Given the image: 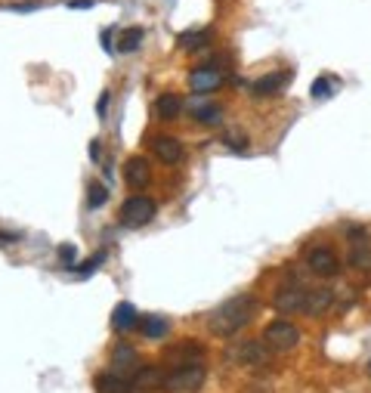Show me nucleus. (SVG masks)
I'll return each instance as SVG.
<instances>
[{
	"mask_svg": "<svg viewBox=\"0 0 371 393\" xmlns=\"http://www.w3.org/2000/svg\"><path fill=\"white\" fill-rule=\"evenodd\" d=\"M260 310L257 297L251 294H239V297H229L226 304H220L214 313L207 316V328L214 331L217 338H232L235 331L248 328L254 322V316Z\"/></svg>",
	"mask_w": 371,
	"mask_h": 393,
	"instance_id": "nucleus-1",
	"label": "nucleus"
},
{
	"mask_svg": "<svg viewBox=\"0 0 371 393\" xmlns=\"http://www.w3.org/2000/svg\"><path fill=\"white\" fill-rule=\"evenodd\" d=\"M368 369H371V365H368Z\"/></svg>",
	"mask_w": 371,
	"mask_h": 393,
	"instance_id": "nucleus-33",
	"label": "nucleus"
},
{
	"mask_svg": "<svg viewBox=\"0 0 371 393\" xmlns=\"http://www.w3.org/2000/svg\"><path fill=\"white\" fill-rule=\"evenodd\" d=\"M331 304H334V294L328 292V288H319V292H309V294H307V306H303V313H309V316H322Z\"/></svg>",
	"mask_w": 371,
	"mask_h": 393,
	"instance_id": "nucleus-17",
	"label": "nucleus"
},
{
	"mask_svg": "<svg viewBox=\"0 0 371 393\" xmlns=\"http://www.w3.org/2000/svg\"><path fill=\"white\" fill-rule=\"evenodd\" d=\"M307 288H300L297 282H291V285H285V288H278L275 297H273V306L278 313H303V306H307Z\"/></svg>",
	"mask_w": 371,
	"mask_h": 393,
	"instance_id": "nucleus-5",
	"label": "nucleus"
},
{
	"mask_svg": "<svg viewBox=\"0 0 371 393\" xmlns=\"http://www.w3.org/2000/svg\"><path fill=\"white\" fill-rule=\"evenodd\" d=\"M96 393H133V384L124 378V375H112V372H105V375H99L96 381Z\"/></svg>",
	"mask_w": 371,
	"mask_h": 393,
	"instance_id": "nucleus-12",
	"label": "nucleus"
},
{
	"mask_svg": "<svg viewBox=\"0 0 371 393\" xmlns=\"http://www.w3.org/2000/svg\"><path fill=\"white\" fill-rule=\"evenodd\" d=\"M93 4H96V0H72L69 6H72V10H90Z\"/></svg>",
	"mask_w": 371,
	"mask_h": 393,
	"instance_id": "nucleus-28",
	"label": "nucleus"
},
{
	"mask_svg": "<svg viewBox=\"0 0 371 393\" xmlns=\"http://www.w3.org/2000/svg\"><path fill=\"white\" fill-rule=\"evenodd\" d=\"M155 112L164 118V121H173V118H180L183 112V99L176 96V93H161L155 102Z\"/></svg>",
	"mask_w": 371,
	"mask_h": 393,
	"instance_id": "nucleus-16",
	"label": "nucleus"
},
{
	"mask_svg": "<svg viewBox=\"0 0 371 393\" xmlns=\"http://www.w3.org/2000/svg\"><path fill=\"white\" fill-rule=\"evenodd\" d=\"M108 201V189L103 183H90L87 186V208L90 211H96V208H103V204Z\"/></svg>",
	"mask_w": 371,
	"mask_h": 393,
	"instance_id": "nucleus-24",
	"label": "nucleus"
},
{
	"mask_svg": "<svg viewBox=\"0 0 371 393\" xmlns=\"http://www.w3.org/2000/svg\"><path fill=\"white\" fill-rule=\"evenodd\" d=\"M137 319H139V316H137V306L127 304V301L118 304L115 310H112V328H115V331H127V328H133V326H137Z\"/></svg>",
	"mask_w": 371,
	"mask_h": 393,
	"instance_id": "nucleus-15",
	"label": "nucleus"
},
{
	"mask_svg": "<svg viewBox=\"0 0 371 393\" xmlns=\"http://www.w3.org/2000/svg\"><path fill=\"white\" fill-rule=\"evenodd\" d=\"M139 331H142L146 338L158 341V338H164L167 331H171V322H167L164 316H146V319L139 322Z\"/></svg>",
	"mask_w": 371,
	"mask_h": 393,
	"instance_id": "nucleus-19",
	"label": "nucleus"
},
{
	"mask_svg": "<svg viewBox=\"0 0 371 393\" xmlns=\"http://www.w3.org/2000/svg\"><path fill=\"white\" fill-rule=\"evenodd\" d=\"M171 356L176 360V365H186V362H201V344L198 341H183L171 350Z\"/></svg>",
	"mask_w": 371,
	"mask_h": 393,
	"instance_id": "nucleus-18",
	"label": "nucleus"
},
{
	"mask_svg": "<svg viewBox=\"0 0 371 393\" xmlns=\"http://www.w3.org/2000/svg\"><path fill=\"white\" fill-rule=\"evenodd\" d=\"M142 44V28H124L118 38V53H137V47Z\"/></svg>",
	"mask_w": 371,
	"mask_h": 393,
	"instance_id": "nucleus-20",
	"label": "nucleus"
},
{
	"mask_svg": "<svg viewBox=\"0 0 371 393\" xmlns=\"http://www.w3.org/2000/svg\"><path fill=\"white\" fill-rule=\"evenodd\" d=\"M103 47L112 53V31H103Z\"/></svg>",
	"mask_w": 371,
	"mask_h": 393,
	"instance_id": "nucleus-31",
	"label": "nucleus"
},
{
	"mask_svg": "<svg viewBox=\"0 0 371 393\" xmlns=\"http://www.w3.org/2000/svg\"><path fill=\"white\" fill-rule=\"evenodd\" d=\"M350 263L362 272H371V245L362 242V245H353L350 248Z\"/></svg>",
	"mask_w": 371,
	"mask_h": 393,
	"instance_id": "nucleus-22",
	"label": "nucleus"
},
{
	"mask_svg": "<svg viewBox=\"0 0 371 393\" xmlns=\"http://www.w3.org/2000/svg\"><path fill=\"white\" fill-rule=\"evenodd\" d=\"M74 258H78V248H74L72 242L59 245V260H62L65 267H74Z\"/></svg>",
	"mask_w": 371,
	"mask_h": 393,
	"instance_id": "nucleus-27",
	"label": "nucleus"
},
{
	"mask_svg": "<svg viewBox=\"0 0 371 393\" xmlns=\"http://www.w3.org/2000/svg\"><path fill=\"white\" fill-rule=\"evenodd\" d=\"M210 28H201V31H186V34H180L176 38V47L180 50H186V53H198V50H205L207 44H210Z\"/></svg>",
	"mask_w": 371,
	"mask_h": 393,
	"instance_id": "nucleus-13",
	"label": "nucleus"
},
{
	"mask_svg": "<svg viewBox=\"0 0 371 393\" xmlns=\"http://www.w3.org/2000/svg\"><path fill=\"white\" fill-rule=\"evenodd\" d=\"M105 109H108V93H103V96H99V102H96V112H99V118L105 115Z\"/></svg>",
	"mask_w": 371,
	"mask_h": 393,
	"instance_id": "nucleus-29",
	"label": "nucleus"
},
{
	"mask_svg": "<svg viewBox=\"0 0 371 393\" xmlns=\"http://www.w3.org/2000/svg\"><path fill=\"white\" fill-rule=\"evenodd\" d=\"M152 152L158 155L161 165H180L186 155L183 143L176 140V136H155V140H152Z\"/></svg>",
	"mask_w": 371,
	"mask_h": 393,
	"instance_id": "nucleus-7",
	"label": "nucleus"
},
{
	"mask_svg": "<svg viewBox=\"0 0 371 393\" xmlns=\"http://www.w3.org/2000/svg\"><path fill=\"white\" fill-rule=\"evenodd\" d=\"M103 263H105V251H96L90 260L78 263V267H74V272H78L81 279H87V276H93V270H99V267H103Z\"/></svg>",
	"mask_w": 371,
	"mask_h": 393,
	"instance_id": "nucleus-26",
	"label": "nucleus"
},
{
	"mask_svg": "<svg viewBox=\"0 0 371 393\" xmlns=\"http://www.w3.org/2000/svg\"><path fill=\"white\" fill-rule=\"evenodd\" d=\"M205 365L201 362H186V365H176L173 372H167L164 378V390L167 393H198L205 387Z\"/></svg>",
	"mask_w": 371,
	"mask_h": 393,
	"instance_id": "nucleus-2",
	"label": "nucleus"
},
{
	"mask_svg": "<svg viewBox=\"0 0 371 393\" xmlns=\"http://www.w3.org/2000/svg\"><path fill=\"white\" fill-rule=\"evenodd\" d=\"M337 87H341V81L331 78V74H322V78H316V81H313V87H309V93H313V99H328Z\"/></svg>",
	"mask_w": 371,
	"mask_h": 393,
	"instance_id": "nucleus-23",
	"label": "nucleus"
},
{
	"mask_svg": "<svg viewBox=\"0 0 371 393\" xmlns=\"http://www.w3.org/2000/svg\"><path fill=\"white\" fill-rule=\"evenodd\" d=\"M220 84H223V72L217 65H201L189 74V87L195 93H210L220 87Z\"/></svg>",
	"mask_w": 371,
	"mask_h": 393,
	"instance_id": "nucleus-9",
	"label": "nucleus"
},
{
	"mask_svg": "<svg viewBox=\"0 0 371 393\" xmlns=\"http://www.w3.org/2000/svg\"><path fill=\"white\" fill-rule=\"evenodd\" d=\"M164 378L167 375L158 369V365H142L139 372H133V384L139 390H152V387H164Z\"/></svg>",
	"mask_w": 371,
	"mask_h": 393,
	"instance_id": "nucleus-14",
	"label": "nucleus"
},
{
	"mask_svg": "<svg viewBox=\"0 0 371 393\" xmlns=\"http://www.w3.org/2000/svg\"><path fill=\"white\" fill-rule=\"evenodd\" d=\"M263 344L269 350H291L300 344V331L288 319H275V322H269L263 331Z\"/></svg>",
	"mask_w": 371,
	"mask_h": 393,
	"instance_id": "nucleus-4",
	"label": "nucleus"
},
{
	"mask_svg": "<svg viewBox=\"0 0 371 393\" xmlns=\"http://www.w3.org/2000/svg\"><path fill=\"white\" fill-rule=\"evenodd\" d=\"M133 393H146V390H139V387H137V390H133Z\"/></svg>",
	"mask_w": 371,
	"mask_h": 393,
	"instance_id": "nucleus-32",
	"label": "nucleus"
},
{
	"mask_svg": "<svg viewBox=\"0 0 371 393\" xmlns=\"http://www.w3.org/2000/svg\"><path fill=\"white\" fill-rule=\"evenodd\" d=\"M307 263H309V270L316 272V276H322V279H331L341 272V260H337V254L331 251V248H325V245H316L313 251L307 254Z\"/></svg>",
	"mask_w": 371,
	"mask_h": 393,
	"instance_id": "nucleus-6",
	"label": "nucleus"
},
{
	"mask_svg": "<svg viewBox=\"0 0 371 393\" xmlns=\"http://www.w3.org/2000/svg\"><path fill=\"white\" fill-rule=\"evenodd\" d=\"M124 180H127L130 189H142V186H149V180H152L149 161L146 158H127V165H124Z\"/></svg>",
	"mask_w": 371,
	"mask_h": 393,
	"instance_id": "nucleus-10",
	"label": "nucleus"
},
{
	"mask_svg": "<svg viewBox=\"0 0 371 393\" xmlns=\"http://www.w3.org/2000/svg\"><path fill=\"white\" fill-rule=\"evenodd\" d=\"M112 369H115L118 375L137 372V347H130V344H115V347H112Z\"/></svg>",
	"mask_w": 371,
	"mask_h": 393,
	"instance_id": "nucleus-11",
	"label": "nucleus"
},
{
	"mask_svg": "<svg viewBox=\"0 0 371 393\" xmlns=\"http://www.w3.org/2000/svg\"><path fill=\"white\" fill-rule=\"evenodd\" d=\"M239 360H244V362H251V365H266V350L257 344V341H248V344H241V350H239Z\"/></svg>",
	"mask_w": 371,
	"mask_h": 393,
	"instance_id": "nucleus-21",
	"label": "nucleus"
},
{
	"mask_svg": "<svg viewBox=\"0 0 371 393\" xmlns=\"http://www.w3.org/2000/svg\"><path fill=\"white\" fill-rule=\"evenodd\" d=\"M291 84V72H269V74H260V78L251 84V93L254 96H273V93H278V90H285Z\"/></svg>",
	"mask_w": 371,
	"mask_h": 393,
	"instance_id": "nucleus-8",
	"label": "nucleus"
},
{
	"mask_svg": "<svg viewBox=\"0 0 371 393\" xmlns=\"http://www.w3.org/2000/svg\"><path fill=\"white\" fill-rule=\"evenodd\" d=\"M155 211L158 204L155 199H149V195H130L127 201L121 204V214H118V220H121L127 229H142L146 223L155 220Z\"/></svg>",
	"mask_w": 371,
	"mask_h": 393,
	"instance_id": "nucleus-3",
	"label": "nucleus"
},
{
	"mask_svg": "<svg viewBox=\"0 0 371 393\" xmlns=\"http://www.w3.org/2000/svg\"><path fill=\"white\" fill-rule=\"evenodd\" d=\"M192 115H195V121H201V124H217L223 118L220 106H198V109H192Z\"/></svg>",
	"mask_w": 371,
	"mask_h": 393,
	"instance_id": "nucleus-25",
	"label": "nucleus"
},
{
	"mask_svg": "<svg viewBox=\"0 0 371 393\" xmlns=\"http://www.w3.org/2000/svg\"><path fill=\"white\" fill-rule=\"evenodd\" d=\"M99 149H103V146H99V140H93V143H90V158H93V161H99Z\"/></svg>",
	"mask_w": 371,
	"mask_h": 393,
	"instance_id": "nucleus-30",
	"label": "nucleus"
}]
</instances>
